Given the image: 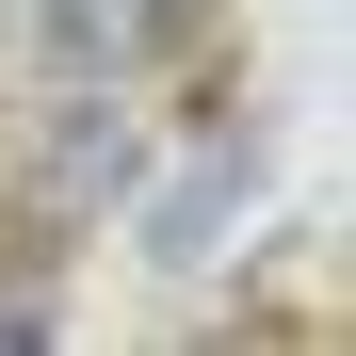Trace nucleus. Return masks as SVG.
<instances>
[{
	"label": "nucleus",
	"instance_id": "1",
	"mask_svg": "<svg viewBox=\"0 0 356 356\" xmlns=\"http://www.w3.org/2000/svg\"><path fill=\"white\" fill-rule=\"evenodd\" d=\"M211 0H49V65H81V81H130L146 49H178Z\"/></svg>",
	"mask_w": 356,
	"mask_h": 356
},
{
	"label": "nucleus",
	"instance_id": "2",
	"mask_svg": "<svg viewBox=\"0 0 356 356\" xmlns=\"http://www.w3.org/2000/svg\"><path fill=\"white\" fill-rule=\"evenodd\" d=\"M0 340H49V308H33V291H0Z\"/></svg>",
	"mask_w": 356,
	"mask_h": 356
}]
</instances>
